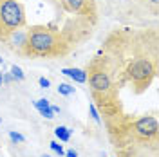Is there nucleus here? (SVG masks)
Masks as SVG:
<instances>
[{
  "instance_id": "6ab92c4d",
  "label": "nucleus",
  "mask_w": 159,
  "mask_h": 157,
  "mask_svg": "<svg viewBox=\"0 0 159 157\" xmlns=\"http://www.w3.org/2000/svg\"><path fill=\"white\" fill-rule=\"evenodd\" d=\"M2 81H4V72H0V85H2Z\"/></svg>"
},
{
  "instance_id": "0eeeda50",
  "label": "nucleus",
  "mask_w": 159,
  "mask_h": 157,
  "mask_svg": "<svg viewBox=\"0 0 159 157\" xmlns=\"http://www.w3.org/2000/svg\"><path fill=\"white\" fill-rule=\"evenodd\" d=\"M61 74L69 76V78L74 79L76 83H85V81H87V70L78 69V67H67V69H61Z\"/></svg>"
},
{
  "instance_id": "4468645a",
  "label": "nucleus",
  "mask_w": 159,
  "mask_h": 157,
  "mask_svg": "<svg viewBox=\"0 0 159 157\" xmlns=\"http://www.w3.org/2000/svg\"><path fill=\"white\" fill-rule=\"evenodd\" d=\"M49 105H51L49 99H45V98L38 99V101H34V107H36V108H43V107H49Z\"/></svg>"
},
{
  "instance_id": "ddd939ff",
  "label": "nucleus",
  "mask_w": 159,
  "mask_h": 157,
  "mask_svg": "<svg viewBox=\"0 0 159 157\" xmlns=\"http://www.w3.org/2000/svg\"><path fill=\"white\" fill-rule=\"evenodd\" d=\"M9 137L13 143H24L25 141V137L22 136V134H18V132H9Z\"/></svg>"
},
{
  "instance_id": "9d476101",
  "label": "nucleus",
  "mask_w": 159,
  "mask_h": 157,
  "mask_svg": "<svg viewBox=\"0 0 159 157\" xmlns=\"http://www.w3.org/2000/svg\"><path fill=\"white\" fill-rule=\"evenodd\" d=\"M11 76H13L15 79H18V81H22V79L25 78V74H24V70L20 69L18 65H13V67H11Z\"/></svg>"
},
{
  "instance_id": "f3484780",
  "label": "nucleus",
  "mask_w": 159,
  "mask_h": 157,
  "mask_svg": "<svg viewBox=\"0 0 159 157\" xmlns=\"http://www.w3.org/2000/svg\"><path fill=\"white\" fill-rule=\"evenodd\" d=\"M65 157H78V152L76 150H67L65 152Z\"/></svg>"
},
{
  "instance_id": "f03ea898",
  "label": "nucleus",
  "mask_w": 159,
  "mask_h": 157,
  "mask_svg": "<svg viewBox=\"0 0 159 157\" xmlns=\"http://www.w3.org/2000/svg\"><path fill=\"white\" fill-rule=\"evenodd\" d=\"M25 27V9L20 0H0V40Z\"/></svg>"
},
{
  "instance_id": "f257e3e1",
  "label": "nucleus",
  "mask_w": 159,
  "mask_h": 157,
  "mask_svg": "<svg viewBox=\"0 0 159 157\" xmlns=\"http://www.w3.org/2000/svg\"><path fill=\"white\" fill-rule=\"evenodd\" d=\"M67 52V43L60 38L58 33L45 25H34L27 29V42L24 54L36 58H54Z\"/></svg>"
},
{
  "instance_id": "4be33fe9",
  "label": "nucleus",
  "mask_w": 159,
  "mask_h": 157,
  "mask_svg": "<svg viewBox=\"0 0 159 157\" xmlns=\"http://www.w3.org/2000/svg\"><path fill=\"white\" fill-rule=\"evenodd\" d=\"M152 2H154V4H156V2H157V0H152Z\"/></svg>"
},
{
  "instance_id": "dca6fc26",
  "label": "nucleus",
  "mask_w": 159,
  "mask_h": 157,
  "mask_svg": "<svg viewBox=\"0 0 159 157\" xmlns=\"http://www.w3.org/2000/svg\"><path fill=\"white\" fill-rule=\"evenodd\" d=\"M38 83H40V87H42V88H49V85H51V81L47 78H40Z\"/></svg>"
},
{
  "instance_id": "2eb2a0df",
  "label": "nucleus",
  "mask_w": 159,
  "mask_h": 157,
  "mask_svg": "<svg viewBox=\"0 0 159 157\" xmlns=\"http://www.w3.org/2000/svg\"><path fill=\"white\" fill-rule=\"evenodd\" d=\"M89 110H90V116H92V119H94L96 123H99L101 119H99V114H98V110H96V107H94V105H90Z\"/></svg>"
},
{
  "instance_id": "1a4fd4ad",
  "label": "nucleus",
  "mask_w": 159,
  "mask_h": 157,
  "mask_svg": "<svg viewBox=\"0 0 159 157\" xmlns=\"http://www.w3.org/2000/svg\"><path fill=\"white\" fill-rule=\"evenodd\" d=\"M58 94H61V96H70V94H74V87H70L69 83H60Z\"/></svg>"
},
{
  "instance_id": "412c9836",
  "label": "nucleus",
  "mask_w": 159,
  "mask_h": 157,
  "mask_svg": "<svg viewBox=\"0 0 159 157\" xmlns=\"http://www.w3.org/2000/svg\"><path fill=\"white\" fill-rule=\"evenodd\" d=\"M42 157H51V155H42Z\"/></svg>"
},
{
  "instance_id": "423d86ee",
  "label": "nucleus",
  "mask_w": 159,
  "mask_h": 157,
  "mask_svg": "<svg viewBox=\"0 0 159 157\" xmlns=\"http://www.w3.org/2000/svg\"><path fill=\"white\" fill-rule=\"evenodd\" d=\"M7 45H9L11 51H15V52H18V54H24V51H25V42H27V29H16L13 31L11 34L6 36L4 40Z\"/></svg>"
},
{
  "instance_id": "7ed1b4c3",
  "label": "nucleus",
  "mask_w": 159,
  "mask_h": 157,
  "mask_svg": "<svg viewBox=\"0 0 159 157\" xmlns=\"http://www.w3.org/2000/svg\"><path fill=\"white\" fill-rule=\"evenodd\" d=\"M127 76L134 83L136 92H143L156 76V63L145 58L134 60L127 69Z\"/></svg>"
},
{
  "instance_id": "39448f33",
  "label": "nucleus",
  "mask_w": 159,
  "mask_h": 157,
  "mask_svg": "<svg viewBox=\"0 0 159 157\" xmlns=\"http://www.w3.org/2000/svg\"><path fill=\"white\" fill-rule=\"evenodd\" d=\"M63 9L81 16H94V0H60Z\"/></svg>"
},
{
  "instance_id": "aec40b11",
  "label": "nucleus",
  "mask_w": 159,
  "mask_h": 157,
  "mask_svg": "<svg viewBox=\"0 0 159 157\" xmlns=\"http://www.w3.org/2000/svg\"><path fill=\"white\" fill-rule=\"evenodd\" d=\"M0 65H4V60H2V58H0Z\"/></svg>"
},
{
  "instance_id": "20e7f679",
  "label": "nucleus",
  "mask_w": 159,
  "mask_h": 157,
  "mask_svg": "<svg viewBox=\"0 0 159 157\" xmlns=\"http://www.w3.org/2000/svg\"><path fill=\"white\" fill-rule=\"evenodd\" d=\"M89 85L96 99H105L112 92V79L103 67H92L89 74Z\"/></svg>"
},
{
  "instance_id": "9b49d317",
  "label": "nucleus",
  "mask_w": 159,
  "mask_h": 157,
  "mask_svg": "<svg viewBox=\"0 0 159 157\" xmlns=\"http://www.w3.org/2000/svg\"><path fill=\"white\" fill-rule=\"evenodd\" d=\"M38 112H40V114H42L45 119H52V118H54V112H52L51 105H49V107H43V108H38Z\"/></svg>"
},
{
  "instance_id": "a211bd4d",
  "label": "nucleus",
  "mask_w": 159,
  "mask_h": 157,
  "mask_svg": "<svg viewBox=\"0 0 159 157\" xmlns=\"http://www.w3.org/2000/svg\"><path fill=\"white\" fill-rule=\"evenodd\" d=\"M13 76H11V74H4V81H6V83H9V81H13Z\"/></svg>"
},
{
  "instance_id": "f8f14e48",
  "label": "nucleus",
  "mask_w": 159,
  "mask_h": 157,
  "mask_svg": "<svg viewBox=\"0 0 159 157\" xmlns=\"http://www.w3.org/2000/svg\"><path fill=\"white\" fill-rule=\"evenodd\" d=\"M51 148H52L56 154H60V155H65V150H63V146L60 145L58 141H51Z\"/></svg>"
},
{
  "instance_id": "6e6552de",
  "label": "nucleus",
  "mask_w": 159,
  "mask_h": 157,
  "mask_svg": "<svg viewBox=\"0 0 159 157\" xmlns=\"http://www.w3.org/2000/svg\"><path fill=\"white\" fill-rule=\"evenodd\" d=\"M54 136H56L60 141L67 143V141L70 139V130L67 127H56V128H54Z\"/></svg>"
}]
</instances>
